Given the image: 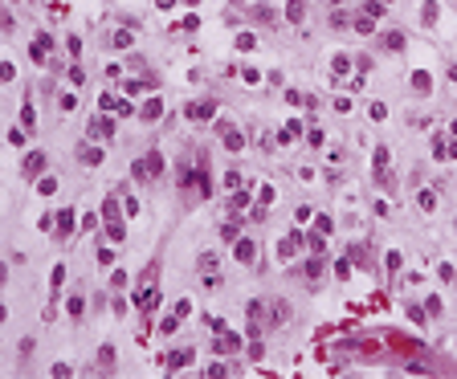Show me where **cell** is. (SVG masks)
Returning a JSON list of instances; mask_svg holds the SVG:
<instances>
[{
	"label": "cell",
	"instance_id": "cell-1",
	"mask_svg": "<svg viewBox=\"0 0 457 379\" xmlns=\"http://www.w3.org/2000/svg\"><path fill=\"white\" fill-rule=\"evenodd\" d=\"M21 171H25L29 179H33V175H41V171H45V155H41V151H33V155H25V163H21Z\"/></svg>",
	"mask_w": 457,
	"mask_h": 379
},
{
	"label": "cell",
	"instance_id": "cell-2",
	"mask_svg": "<svg viewBox=\"0 0 457 379\" xmlns=\"http://www.w3.org/2000/svg\"><path fill=\"white\" fill-rule=\"evenodd\" d=\"M156 171H160V155H147V159L135 163V175H139V179H151Z\"/></svg>",
	"mask_w": 457,
	"mask_h": 379
},
{
	"label": "cell",
	"instance_id": "cell-3",
	"mask_svg": "<svg viewBox=\"0 0 457 379\" xmlns=\"http://www.w3.org/2000/svg\"><path fill=\"white\" fill-rule=\"evenodd\" d=\"M110 131H114V122H110V118H98V114H94V122H90V139H106Z\"/></svg>",
	"mask_w": 457,
	"mask_h": 379
},
{
	"label": "cell",
	"instance_id": "cell-4",
	"mask_svg": "<svg viewBox=\"0 0 457 379\" xmlns=\"http://www.w3.org/2000/svg\"><path fill=\"white\" fill-rule=\"evenodd\" d=\"M188 359H192V351H176V355H168V359H164V367H168V371H180Z\"/></svg>",
	"mask_w": 457,
	"mask_h": 379
},
{
	"label": "cell",
	"instance_id": "cell-5",
	"mask_svg": "<svg viewBox=\"0 0 457 379\" xmlns=\"http://www.w3.org/2000/svg\"><path fill=\"white\" fill-rule=\"evenodd\" d=\"M82 163L86 167H98L102 163V147H82Z\"/></svg>",
	"mask_w": 457,
	"mask_h": 379
},
{
	"label": "cell",
	"instance_id": "cell-6",
	"mask_svg": "<svg viewBox=\"0 0 457 379\" xmlns=\"http://www.w3.org/2000/svg\"><path fill=\"white\" fill-rule=\"evenodd\" d=\"M221 139H225V147H229V151H241V135H237V131L221 126Z\"/></svg>",
	"mask_w": 457,
	"mask_h": 379
},
{
	"label": "cell",
	"instance_id": "cell-7",
	"mask_svg": "<svg viewBox=\"0 0 457 379\" xmlns=\"http://www.w3.org/2000/svg\"><path fill=\"white\" fill-rule=\"evenodd\" d=\"M57 229H62V237H70V233H74V212H70V208L57 216Z\"/></svg>",
	"mask_w": 457,
	"mask_h": 379
},
{
	"label": "cell",
	"instance_id": "cell-8",
	"mask_svg": "<svg viewBox=\"0 0 457 379\" xmlns=\"http://www.w3.org/2000/svg\"><path fill=\"white\" fill-rule=\"evenodd\" d=\"M286 17H290V21H302V17H307V5H302V0H290V5H286Z\"/></svg>",
	"mask_w": 457,
	"mask_h": 379
},
{
	"label": "cell",
	"instance_id": "cell-9",
	"mask_svg": "<svg viewBox=\"0 0 457 379\" xmlns=\"http://www.w3.org/2000/svg\"><path fill=\"white\" fill-rule=\"evenodd\" d=\"M416 204H420L424 212H433V208H437V196H433V192H420V196H416Z\"/></svg>",
	"mask_w": 457,
	"mask_h": 379
},
{
	"label": "cell",
	"instance_id": "cell-10",
	"mask_svg": "<svg viewBox=\"0 0 457 379\" xmlns=\"http://www.w3.org/2000/svg\"><path fill=\"white\" fill-rule=\"evenodd\" d=\"M237 257H241V261H253V241H241V245H237Z\"/></svg>",
	"mask_w": 457,
	"mask_h": 379
},
{
	"label": "cell",
	"instance_id": "cell-11",
	"mask_svg": "<svg viewBox=\"0 0 457 379\" xmlns=\"http://www.w3.org/2000/svg\"><path fill=\"white\" fill-rule=\"evenodd\" d=\"M384 45H388V49H404V33H388Z\"/></svg>",
	"mask_w": 457,
	"mask_h": 379
},
{
	"label": "cell",
	"instance_id": "cell-12",
	"mask_svg": "<svg viewBox=\"0 0 457 379\" xmlns=\"http://www.w3.org/2000/svg\"><path fill=\"white\" fill-rule=\"evenodd\" d=\"M188 114H192V118H208V114H212V102H204V106H188Z\"/></svg>",
	"mask_w": 457,
	"mask_h": 379
},
{
	"label": "cell",
	"instance_id": "cell-13",
	"mask_svg": "<svg viewBox=\"0 0 457 379\" xmlns=\"http://www.w3.org/2000/svg\"><path fill=\"white\" fill-rule=\"evenodd\" d=\"M21 122H25V126H37V110L25 106V110H21Z\"/></svg>",
	"mask_w": 457,
	"mask_h": 379
},
{
	"label": "cell",
	"instance_id": "cell-14",
	"mask_svg": "<svg viewBox=\"0 0 457 379\" xmlns=\"http://www.w3.org/2000/svg\"><path fill=\"white\" fill-rule=\"evenodd\" d=\"M114 45H118V49L131 45V33H127V29H118V33H114Z\"/></svg>",
	"mask_w": 457,
	"mask_h": 379
},
{
	"label": "cell",
	"instance_id": "cell-15",
	"mask_svg": "<svg viewBox=\"0 0 457 379\" xmlns=\"http://www.w3.org/2000/svg\"><path fill=\"white\" fill-rule=\"evenodd\" d=\"M412 86H416V90H424V94H429V74H416V78H412Z\"/></svg>",
	"mask_w": 457,
	"mask_h": 379
},
{
	"label": "cell",
	"instance_id": "cell-16",
	"mask_svg": "<svg viewBox=\"0 0 457 379\" xmlns=\"http://www.w3.org/2000/svg\"><path fill=\"white\" fill-rule=\"evenodd\" d=\"M57 106H62V110H74V106H78V98H74V94H62V102H57Z\"/></svg>",
	"mask_w": 457,
	"mask_h": 379
},
{
	"label": "cell",
	"instance_id": "cell-17",
	"mask_svg": "<svg viewBox=\"0 0 457 379\" xmlns=\"http://www.w3.org/2000/svg\"><path fill=\"white\" fill-rule=\"evenodd\" d=\"M298 135H302V126H298V122H290L286 131H282V139H298Z\"/></svg>",
	"mask_w": 457,
	"mask_h": 379
},
{
	"label": "cell",
	"instance_id": "cell-18",
	"mask_svg": "<svg viewBox=\"0 0 457 379\" xmlns=\"http://www.w3.org/2000/svg\"><path fill=\"white\" fill-rule=\"evenodd\" d=\"M13 78V66H9V61H0V82H9Z\"/></svg>",
	"mask_w": 457,
	"mask_h": 379
},
{
	"label": "cell",
	"instance_id": "cell-19",
	"mask_svg": "<svg viewBox=\"0 0 457 379\" xmlns=\"http://www.w3.org/2000/svg\"><path fill=\"white\" fill-rule=\"evenodd\" d=\"M156 5H160V9H164V13H168V9H172V5H176V0H156Z\"/></svg>",
	"mask_w": 457,
	"mask_h": 379
},
{
	"label": "cell",
	"instance_id": "cell-20",
	"mask_svg": "<svg viewBox=\"0 0 457 379\" xmlns=\"http://www.w3.org/2000/svg\"><path fill=\"white\" fill-rule=\"evenodd\" d=\"M0 322H5V306H0Z\"/></svg>",
	"mask_w": 457,
	"mask_h": 379
}]
</instances>
